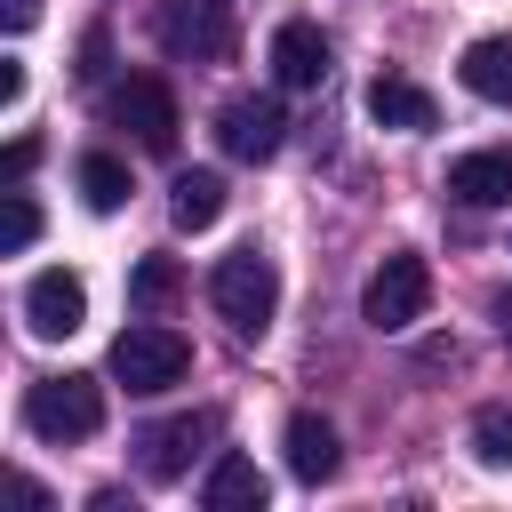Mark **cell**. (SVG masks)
Masks as SVG:
<instances>
[{"mask_svg": "<svg viewBox=\"0 0 512 512\" xmlns=\"http://www.w3.org/2000/svg\"><path fill=\"white\" fill-rule=\"evenodd\" d=\"M208 304L232 320V336H264L272 312H280V264L264 248H232L216 272H208Z\"/></svg>", "mask_w": 512, "mask_h": 512, "instance_id": "6da1fadb", "label": "cell"}, {"mask_svg": "<svg viewBox=\"0 0 512 512\" xmlns=\"http://www.w3.org/2000/svg\"><path fill=\"white\" fill-rule=\"evenodd\" d=\"M24 424L40 432V440H96L104 432V384L96 376H40L32 392H24Z\"/></svg>", "mask_w": 512, "mask_h": 512, "instance_id": "7a4b0ae2", "label": "cell"}, {"mask_svg": "<svg viewBox=\"0 0 512 512\" xmlns=\"http://www.w3.org/2000/svg\"><path fill=\"white\" fill-rule=\"evenodd\" d=\"M184 368H192V344L160 320H128L112 344V384H128V392H168V384H184Z\"/></svg>", "mask_w": 512, "mask_h": 512, "instance_id": "3957f363", "label": "cell"}, {"mask_svg": "<svg viewBox=\"0 0 512 512\" xmlns=\"http://www.w3.org/2000/svg\"><path fill=\"white\" fill-rule=\"evenodd\" d=\"M424 304H432V264L424 256H408V248H392L376 272H368V288H360V320L368 328H408V320H424Z\"/></svg>", "mask_w": 512, "mask_h": 512, "instance_id": "277c9868", "label": "cell"}, {"mask_svg": "<svg viewBox=\"0 0 512 512\" xmlns=\"http://www.w3.org/2000/svg\"><path fill=\"white\" fill-rule=\"evenodd\" d=\"M104 112H112V128H128L144 152H176V96H168L152 72H128V80L104 96Z\"/></svg>", "mask_w": 512, "mask_h": 512, "instance_id": "5b68a950", "label": "cell"}, {"mask_svg": "<svg viewBox=\"0 0 512 512\" xmlns=\"http://www.w3.org/2000/svg\"><path fill=\"white\" fill-rule=\"evenodd\" d=\"M80 320H88V280L64 272V264L32 272V288H24V328L56 344V336H80Z\"/></svg>", "mask_w": 512, "mask_h": 512, "instance_id": "8992f818", "label": "cell"}, {"mask_svg": "<svg viewBox=\"0 0 512 512\" xmlns=\"http://www.w3.org/2000/svg\"><path fill=\"white\" fill-rule=\"evenodd\" d=\"M216 440V408H192V416H168V424H152L144 440H136V464H144V480H184L192 472V456Z\"/></svg>", "mask_w": 512, "mask_h": 512, "instance_id": "52a82bcc", "label": "cell"}, {"mask_svg": "<svg viewBox=\"0 0 512 512\" xmlns=\"http://www.w3.org/2000/svg\"><path fill=\"white\" fill-rule=\"evenodd\" d=\"M160 48H176V56H224L232 48L224 0H160Z\"/></svg>", "mask_w": 512, "mask_h": 512, "instance_id": "ba28073f", "label": "cell"}, {"mask_svg": "<svg viewBox=\"0 0 512 512\" xmlns=\"http://www.w3.org/2000/svg\"><path fill=\"white\" fill-rule=\"evenodd\" d=\"M280 104L272 96H232L224 112H216V144L232 152V160H272L280 152Z\"/></svg>", "mask_w": 512, "mask_h": 512, "instance_id": "9c48e42d", "label": "cell"}, {"mask_svg": "<svg viewBox=\"0 0 512 512\" xmlns=\"http://www.w3.org/2000/svg\"><path fill=\"white\" fill-rule=\"evenodd\" d=\"M272 80H280V88H320V80H328V32L304 24V16H288V24L272 32Z\"/></svg>", "mask_w": 512, "mask_h": 512, "instance_id": "30bf717a", "label": "cell"}, {"mask_svg": "<svg viewBox=\"0 0 512 512\" xmlns=\"http://www.w3.org/2000/svg\"><path fill=\"white\" fill-rule=\"evenodd\" d=\"M368 120L392 128V136H424V128L440 120V104H432V88H416V80H400V72H376V80H368Z\"/></svg>", "mask_w": 512, "mask_h": 512, "instance_id": "8fae6325", "label": "cell"}, {"mask_svg": "<svg viewBox=\"0 0 512 512\" xmlns=\"http://www.w3.org/2000/svg\"><path fill=\"white\" fill-rule=\"evenodd\" d=\"M448 200L504 208L512 200V152H464V160H448Z\"/></svg>", "mask_w": 512, "mask_h": 512, "instance_id": "7c38bea8", "label": "cell"}, {"mask_svg": "<svg viewBox=\"0 0 512 512\" xmlns=\"http://www.w3.org/2000/svg\"><path fill=\"white\" fill-rule=\"evenodd\" d=\"M456 80H464L480 104H504V112H512V32H480V40L464 48Z\"/></svg>", "mask_w": 512, "mask_h": 512, "instance_id": "4fadbf2b", "label": "cell"}, {"mask_svg": "<svg viewBox=\"0 0 512 512\" xmlns=\"http://www.w3.org/2000/svg\"><path fill=\"white\" fill-rule=\"evenodd\" d=\"M280 448H288V472H296V480H312V488H320V480H336V464H344V448H336V424H328V416H288V440H280Z\"/></svg>", "mask_w": 512, "mask_h": 512, "instance_id": "5bb4252c", "label": "cell"}, {"mask_svg": "<svg viewBox=\"0 0 512 512\" xmlns=\"http://www.w3.org/2000/svg\"><path fill=\"white\" fill-rule=\"evenodd\" d=\"M264 496H272V480L256 472V456H216L208 464V488H200L208 512H264Z\"/></svg>", "mask_w": 512, "mask_h": 512, "instance_id": "9a60e30c", "label": "cell"}, {"mask_svg": "<svg viewBox=\"0 0 512 512\" xmlns=\"http://www.w3.org/2000/svg\"><path fill=\"white\" fill-rule=\"evenodd\" d=\"M168 216H176V232H208L224 216V176L216 168H184L168 184Z\"/></svg>", "mask_w": 512, "mask_h": 512, "instance_id": "2e32d148", "label": "cell"}, {"mask_svg": "<svg viewBox=\"0 0 512 512\" xmlns=\"http://www.w3.org/2000/svg\"><path fill=\"white\" fill-rule=\"evenodd\" d=\"M80 200H88L96 216H112V208L128 200V168H120L112 152H88V160H80Z\"/></svg>", "mask_w": 512, "mask_h": 512, "instance_id": "e0dca14e", "label": "cell"}, {"mask_svg": "<svg viewBox=\"0 0 512 512\" xmlns=\"http://www.w3.org/2000/svg\"><path fill=\"white\" fill-rule=\"evenodd\" d=\"M176 288H184V272H176L168 256H144V264L128 272V304H136V312H160V304H176Z\"/></svg>", "mask_w": 512, "mask_h": 512, "instance_id": "ac0fdd59", "label": "cell"}, {"mask_svg": "<svg viewBox=\"0 0 512 512\" xmlns=\"http://www.w3.org/2000/svg\"><path fill=\"white\" fill-rule=\"evenodd\" d=\"M472 456H480L488 472L512 464V408H480V416H472Z\"/></svg>", "mask_w": 512, "mask_h": 512, "instance_id": "d6986e66", "label": "cell"}, {"mask_svg": "<svg viewBox=\"0 0 512 512\" xmlns=\"http://www.w3.org/2000/svg\"><path fill=\"white\" fill-rule=\"evenodd\" d=\"M40 240V208H32V192H8V224H0V256H24Z\"/></svg>", "mask_w": 512, "mask_h": 512, "instance_id": "ffe728a7", "label": "cell"}, {"mask_svg": "<svg viewBox=\"0 0 512 512\" xmlns=\"http://www.w3.org/2000/svg\"><path fill=\"white\" fill-rule=\"evenodd\" d=\"M32 160H40V144H32V136H16V144H8V184H24V168H32Z\"/></svg>", "mask_w": 512, "mask_h": 512, "instance_id": "44dd1931", "label": "cell"}, {"mask_svg": "<svg viewBox=\"0 0 512 512\" xmlns=\"http://www.w3.org/2000/svg\"><path fill=\"white\" fill-rule=\"evenodd\" d=\"M0 24H8V32H24V24H40V0H0Z\"/></svg>", "mask_w": 512, "mask_h": 512, "instance_id": "7402d4cb", "label": "cell"}, {"mask_svg": "<svg viewBox=\"0 0 512 512\" xmlns=\"http://www.w3.org/2000/svg\"><path fill=\"white\" fill-rule=\"evenodd\" d=\"M0 104H24V64H16V56L0 64Z\"/></svg>", "mask_w": 512, "mask_h": 512, "instance_id": "603a6c76", "label": "cell"}, {"mask_svg": "<svg viewBox=\"0 0 512 512\" xmlns=\"http://www.w3.org/2000/svg\"><path fill=\"white\" fill-rule=\"evenodd\" d=\"M496 328H504V344H512V288L496 296Z\"/></svg>", "mask_w": 512, "mask_h": 512, "instance_id": "cb8c5ba5", "label": "cell"}]
</instances>
